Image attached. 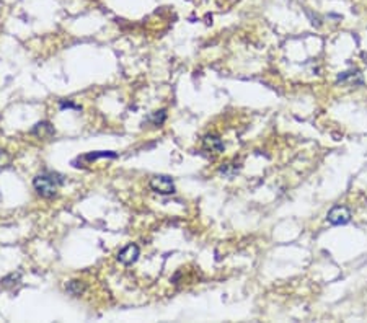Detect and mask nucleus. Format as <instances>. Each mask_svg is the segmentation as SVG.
<instances>
[{
	"label": "nucleus",
	"mask_w": 367,
	"mask_h": 323,
	"mask_svg": "<svg viewBox=\"0 0 367 323\" xmlns=\"http://www.w3.org/2000/svg\"><path fill=\"white\" fill-rule=\"evenodd\" d=\"M62 183H64V178L59 173H54V171H44V173H39L35 176L33 188L41 198L52 199L54 196H57V191H59V188H61Z\"/></svg>",
	"instance_id": "nucleus-1"
},
{
	"label": "nucleus",
	"mask_w": 367,
	"mask_h": 323,
	"mask_svg": "<svg viewBox=\"0 0 367 323\" xmlns=\"http://www.w3.org/2000/svg\"><path fill=\"white\" fill-rule=\"evenodd\" d=\"M149 186H150V189L157 194H173L175 193V183H173V178H170V176H167V175L152 176L149 181Z\"/></svg>",
	"instance_id": "nucleus-2"
},
{
	"label": "nucleus",
	"mask_w": 367,
	"mask_h": 323,
	"mask_svg": "<svg viewBox=\"0 0 367 323\" xmlns=\"http://www.w3.org/2000/svg\"><path fill=\"white\" fill-rule=\"evenodd\" d=\"M139 255H140V250H139V247H137L136 243H127L124 248L119 250L116 258H118L119 263H122V265L131 266V265H134V263L137 261Z\"/></svg>",
	"instance_id": "nucleus-3"
},
{
	"label": "nucleus",
	"mask_w": 367,
	"mask_h": 323,
	"mask_svg": "<svg viewBox=\"0 0 367 323\" xmlns=\"http://www.w3.org/2000/svg\"><path fill=\"white\" fill-rule=\"evenodd\" d=\"M327 219L333 225H345L351 221V211L345 206H334L327 214Z\"/></svg>",
	"instance_id": "nucleus-4"
},
{
	"label": "nucleus",
	"mask_w": 367,
	"mask_h": 323,
	"mask_svg": "<svg viewBox=\"0 0 367 323\" xmlns=\"http://www.w3.org/2000/svg\"><path fill=\"white\" fill-rule=\"evenodd\" d=\"M31 134L36 136V137H39V139L48 140V139L54 137V134H56V129H54V126L49 121H41V122H38V124L33 127V129H31Z\"/></svg>",
	"instance_id": "nucleus-5"
},
{
	"label": "nucleus",
	"mask_w": 367,
	"mask_h": 323,
	"mask_svg": "<svg viewBox=\"0 0 367 323\" xmlns=\"http://www.w3.org/2000/svg\"><path fill=\"white\" fill-rule=\"evenodd\" d=\"M203 147L208 150V152H214V153H220L224 152V142L219 136L215 134H208L204 136L203 139Z\"/></svg>",
	"instance_id": "nucleus-6"
},
{
	"label": "nucleus",
	"mask_w": 367,
	"mask_h": 323,
	"mask_svg": "<svg viewBox=\"0 0 367 323\" xmlns=\"http://www.w3.org/2000/svg\"><path fill=\"white\" fill-rule=\"evenodd\" d=\"M66 290L70 295H73V297H80V295L87 290V284L84 283V281L72 279L66 284Z\"/></svg>",
	"instance_id": "nucleus-7"
},
{
	"label": "nucleus",
	"mask_w": 367,
	"mask_h": 323,
	"mask_svg": "<svg viewBox=\"0 0 367 323\" xmlns=\"http://www.w3.org/2000/svg\"><path fill=\"white\" fill-rule=\"evenodd\" d=\"M106 157L114 158V157H118V155L114 152H90V153H87V155L82 157V160L95 162V160H98V158H106Z\"/></svg>",
	"instance_id": "nucleus-8"
},
{
	"label": "nucleus",
	"mask_w": 367,
	"mask_h": 323,
	"mask_svg": "<svg viewBox=\"0 0 367 323\" xmlns=\"http://www.w3.org/2000/svg\"><path fill=\"white\" fill-rule=\"evenodd\" d=\"M20 279H21L20 272H12V274H8V276L3 277L0 283H2L3 288H10V286H15V284L20 283Z\"/></svg>",
	"instance_id": "nucleus-9"
},
{
	"label": "nucleus",
	"mask_w": 367,
	"mask_h": 323,
	"mask_svg": "<svg viewBox=\"0 0 367 323\" xmlns=\"http://www.w3.org/2000/svg\"><path fill=\"white\" fill-rule=\"evenodd\" d=\"M165 119H167V111H165V110L155 111V113H152V115H150V118H149V121L152 122L154 126H162L163 122H165Z\"/></svg>",
	"instance_id": "nucleus-10"
},
{
	"label": "nucleus",
	"mask_w": 367,
	"mask_h": 323,
	"mask_svg": "<svg viewBox=\"0 0 367 323\" xmlns=\"http://www.w3.org/2000/svg\"><path fill=\"white\" fill-rule=\"evenodd\" d=\"M354 79H362V75L359 74V72H345V74H341L338 77V82H346V80H351L354 82V85H361L359 82H356Z\"/></svg>",
	"instance_id": "nucleus-11"
},
{
	"label": "nucleus",
	"mask_w": 367,
	"mask_h": 323,
	"mask_svg": "<svg viewBox=\"0 0 367 323\" xmlns=\"http://www.w3.org/2000/svg\"><path fill=\"white\" fill-rule=\"evenodd\" d=\"M12 163V155L7 150H0V167H8Z\"/></svg>",
	"instance_id": "nucleus-12"
}]
</instances>
